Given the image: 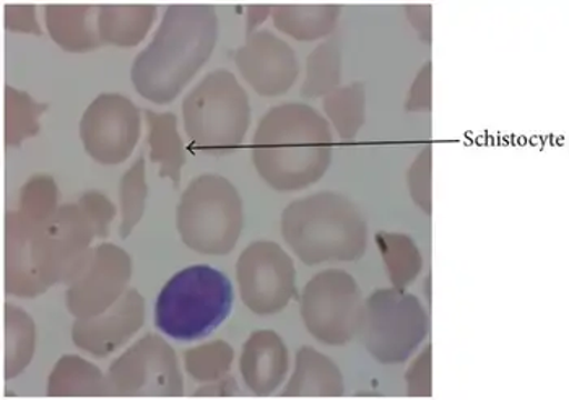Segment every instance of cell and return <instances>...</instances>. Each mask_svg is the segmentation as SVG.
<instances>
[{
	"label": "cell",
	"mask_w": 569,
	"mask_h": 400,
	"mask_svg": "<svg viewBox=\"0 0 569 400\" xmlns=\"http://www.w3.org/2000/svg\"><path fill=\"white\" fill-rule=\"evenodd\" d=\"M342 79V52L336 38L319 44L309 54L307 77H305L301 94L305 98L328 97L339 89Z\"/></svg>",
	"instance_id": "26"
},
{
	"label": "cell",
	"mask_w": 569,
	"mask_h": 400,
	"mask_svg": "<svg viewBox=\"0 0 569 400\" xmlns=\"http://www.w3.org/2000/svg\"><path fill=\"white\" fill-rule=\"evenodd\" d=\"M37 349V326L33 319L16 304L3 307V378L9 381L22 374Z\"/></svg>",
	"instance_id": "21"
},
{
	"label": "cell",
	"mask_w": 569,
	"mask_h": 400,
	"mask_svg": "<svg viewBox=\"0 0 569 400\" xmlns=\"http://www.w3.org/2000/svg\"><path fill=\"white\" fill-rule=\"evenodd\" d=\"M132 277V259L112 243L94 246L83 272L69 283L66 307L76 319L93 318L110 310L126 293Z\"/></svg>",
	"instance_id": "13"
},
{
	"label": "cell",
	"mask_w": 569,
	"mask_h": 400,
	"mask_svg": "<svg viewBox=\"0 0 569 400\" xmlns=\"http://www.w3.org/2000/svg\"><path fill=\"white\" fill-rule=\"evenodd\" d=\"M273 7L270 6H252L248 9V34L254 33L259 27L272 13Z\"/></svg>",
	"instance_id": "38"
},
{
	"label": "cell",
	"mask_w": 569,
	"mask_h": 400,
	"mask_svg": "<svg viewBox=\"0 0 569 400\" xmlns=\"http://www.w3.org/2000/svg\"><path fill=\"white\" fill-rule=\"evenodd\" d=\"M182 122L196 149L212 156L234 152L251 124L248 93L230 70H213L186 94Z\"/></svg>",
	"instance_id": "5"
},
{
	"label": "cell",
	"mask_w": 569,
	"mask_h": 400,
	"mask_svg": "<svg viewBox=\"0 0 569 400\" xmlns=\"http://www.w3.org/2000/svg\"><path fill=\"white\" fill-rule=\"evenodd\" d=\"M288 364L287 346L277 332H252L242 346L241 377L252 394H273L287 378Z\"/></svg>",
	"instance_id": "16"
},
{
	"label": "cell",
	"mask_w": 569,
	"mask_h": 400,
	"mask_svg": "<svg viewBox=\"0 0 569 400\" xmlns=\"http://www.w3.org/2000/svg\"><path fill=\"white\" fill-rule=\"evenodd\" d=\"M332 132L325 116L303 103H284L262 116L252 161L263 181L280 192L307 189L328 173Z\"/></svg>",
	"instance_id": "2"
},
{
	"label": "cell",
	"mask_w": 569,
	"mask_h": 400,
	"mask_svg": "<svg viewBox=\"0 0 569 400\" xmlns=\"http://www.w3.org/2000/svg\"><path fill=\"white\" fill-rule=\"evenodd\" d=\"M409 189L413 202L423 210L431 213V147H427L418 156L409 170Z\"/></svg>",
	"instance_id": "31"
},
{
	"label": "cell",
	"mask_w": 569,
	"mask_h": 400,
	"mask_svg": "<svg viewBox=\"0 0 569 400\" xmlns=\"http://www.w3.org/2000/svg\"><path fill=\"white\" fill-rule=\"evenodd\" d=\"M100 6H46L44 20L56 44L69 52L101 48L98 31Z\"/></svg>",
	"instance_id": "17"
},
{
	"label": "cell",
	"mask_w": 569,
	"mask_h": 400,
	"mask_svg": "<svg viewBox=\"0 0 569 400\" xmlns=\"http://www.w3.org/2000/svg\"><path fill=\"white\" fill-rule=\"evenodd\" d=\"M430 331V319L416 294L396 289L372 291L365 301L361 342L382 364H399L416 353Z\"/></svg>",
	"instance_id": "7"
},
{
	"label": "cell",
	"mask_w": 569,
	"mask_h": 400,
	"mask_svg": "<svg viewBox=\"0 0 569 400\" xmlns=\"http://www.w3.org/2000/svg\"><path fill=\"white\" fill-rule=\"evenodd\" d=\"M234 62L242 79L261 97L287 93L300 73L291 46L269 30L248 34V41L234 54Z\"/></svg>",
	"instance_id": "14"
},
{
	"label": "cell",
	"mask_w": 569,
	"mask_h": 400,
	"mask_svg": "<svg viewBox=\"0 0 569 400\" xmlns=\"http://www.w3.org/2000/svg\"><path fill=\"white\" fill-rule=\"evenodd\" d=\"M58 198L59 191L54 178L37 174L24 182L16 210L33 222L44 223L59 209Z\"/></svg>",
	"instance_id": "30"
},
{
	"label": "cell",
	"mask_w": 569,
	"mask_h": 400,
	"mask_svg": "<svg viewBox=\"0 0 569 400\" xmlns=\"http://www.w3.org/2000/svg\"><path fill=\"white\" fill-rule=\"evenodd\" d=\"M346 394L342 371L312 347H301L283 398H340Z\"/></svg>",
	"instance_id": "18"
},
{
	"label": "cell",
	"mask_w": 569,
	"mask_h": 400,
	"mask_svg": "<svg viewBox=\"0 0 569 400\" xmlns=\"http://www.w3.org/2000/svg\"><path fill=\"white\" fill-rule=\"evenodd\" d=\"M146 322V300L136 289L126 293L114 304L93 318L76 319L72 340L77 349L97 358L111 356L129 342Z\"/></svg>",
	"instance_id": "15"
},
{
	"label": "cell",
	"mask_w": 569,
	"mask_h": 400,
	"mask_svg": "<svg viewBox=\"0 0 569 400\" xmlns=\"http://www.w3.org/2000/svg\"><path fill=\"white\" fill-rule=\"evenodd\" d=\"M157 7L143 6H100L98 31L101 43L133 48L142 43L152 28Z\"/></svg>",
	"instance_id": "20"
},
{
	"label": "cell",
	"mask_w": 569,
	"mask_h": 400,
	"mask_svg": "<svg viewBox=\"0 0 569 400\" xmlns=\"http://www.w3.org/2000/svg\"><path fill=\"white\" fill-rule=\"evenodd\" d=\"M3 23L9 31L16 33L41 34L40 24H38L34 6H6L3 13Z\"/></svg>",
	"instance_id": "34"
},
{
	"label": "cell",
	"mask_w": 569,
	"mask_h": 400,
	"mask_svg": "<svg viewBox=\"0 0 569 400\" xmlns=\"http://www.w3.org/2000/svg\"><path fill=\"white\" fill-rule=\"evenodd\" d=\"M234 360V350L224 340H212L186 350L184 368L199 382H213L228 377Z\"/></svg>",
	"instance_id": "29"
},
{
	"label": "cell",
	"mask_w": 569,
	"mask_h": 400,
	"mask_svg": "<svg viewBox=\"0 0 569 400\" xmlns=\"http://www.w3.org/2000/svg\"><path fill=\"white\" fill-rule=\"evenodd\" d=\"M80 139L88 157L104 167L124 163L140 139V110L121 93L94 98L82 119Z\"/></svg>",
	"instance_id": "12"
},
{
	"label": "cell",
	"mask_w": 569,
	"mask_h": 400,
	"mask_svg": "<svg viewBox=\"0 0 569 400\" xmlns=\"http://www.w3.org/2000/svg\"><path fill=\"white\" fill-rule=\"evenodd\" d=\"M407 388L409 396H431V347H427L407 371Z\"/></svg>",
	"instance_id": "33"
},
{
	"label": "cell",
	"mask_w": 569,
	"mask_h": 400,
	"mask_svg": "<svg viewBox=\"0 0 569 400\" xmlns=\"http://www.w3.org/2000/svg\"><path fill=\"white\" fill-rule=\"evenodd\" d=\"M48 396L76 398V396H108L107 378L100 368L77 356H64L52 368L48 379Z\"/></svg>",
	"instance_id": "23"
},
{
	"label": "cell",
	"mask_w": 569,
	"mask_h": 400,
	"mask_svg": "<svg viewBox=\"0 0 569 400\" xmlns=\"http://www.w3.org/2000/svg\"><path fill=\"white\" fill-rule=\"evenodd\" d=\"M147 196H149V186L146 179V156L142 153L122 174L119 182V206H121L119 234L122 240H128L133 228L142 220L146 213Z\"/></svg>",
	"instance_id": "28"
},
{
	"label": "cell",
	"mask_w": 569,
	"mask_h": 400,
	"mask_svg": "<svg viewBox=\"0 0 569 400\" xmlns=\"http://www.w3.org/2000/svg\"><path fill=\"white\" fill-rule=\"evenodd\" d=\"M219 40V17L206 3L170 6L153 40L137 54L133 89L154 104H170L209 61Z\"/></svg>",
	"instance_id": "1"
},
{
	"label": "cell",
	"mask_w": 569,
	"mask_h": 400,
	"mask_svg": "<svg viewBox=\"0 0 569 400\" xmlns=\"http://www.w3.org/2000/svg\"><path fill=\"white\" fill-rule=\"evenodd\" d=\"M365 86L360 82L333 90L325 98V111L340 139L353 140L365 124Z\"/></svg>",
	"instance_id": "27"
},
{
	"label": "cell",
	"mask_w": 569,
	"mask_h": 400,
	"mask_svg": "<svg viewBox=\"0 0 569 400\" xmlns=\"http://www.w3.org/2000/svg\"><path fill=\"white\" fill-rule=\"evenodd\" d=\"M104 378L108 396L119 398H178L184 391L173 347L154 333H147L112 361Z\"/></svg>",
	"instance_id": "10"
},
{
	"label": "cell",
	"mask_w": 569,
	"mask_h": 400,
	"mask_svg": "<svg viewBox=\"0 0 569 400\" xmlns=\"http://www.w3.org/2000/svg\"><path fill=\"white\" fill-rule=\"evenodd\" d=\"M237 280L242 303L254 314H277L297 297L293 259L273 241H256L241 252Z\"/></svg>",
	"instance_id": "11"
},
{
	"label": "cell",
	"mask_w": 569,
	"mask_h": 400,
	"mask_svg": "<svg viewBox=\"0 0 569 400\" xmlns=\"http://www.w3.org/2000/svg\"><path fill=\"white\" fill-rule=\"evenodd\" d=\"M365 301L357 280L346 270L316 273L301 293V318L308 332L326 346H346L363 324Z\"/></svg>",
	"instance_id": "9"
},
{
	"label": "cell",
	"mask_w": 569,
	"mask_h": 400,
	"mask_svg": "<svg viewBox=\"0 0 569 400\" xmlns=\"http://www.w3.org/2000/svg\"><path fill=\"white\" fill-rule=\"evenodd\" d=\"M98 238L93 223L79 203L59 206L30 240L31 266L44 291L59 283H72L91 258Z\"/></svg>",
	"instance_id": "8"
},
{
	"label": "cell",
	"mask_w": 569,
	"mask_h": 400,
	"mask_svg": "<svg viewBox=\"0 0 569 400\" xmlns=\"http://www.w3.org/2000/svg\"><path fill=\"white\" fill-rule=\"evenodd\" d=\"M234 291L230 279L212 266L176 272L154 301V326L179 342L203 339L231 314Z\"/></svg>",
	"instance_id": "4"
},
{
	"label": "cell",
	"mask_w": 569,
	"mask_h": 400,
	"mask_svg": "<svg viewBox=\"0 0 569 400\" xmlns=\"http://www.w3.org/2000/svg\"><path fill=\"white\" fill-rule=\"evenodd\" d=\"M376 243L385 259L392 286L400 290L409 287L417 279L421 266H423L416 241L407 234L381 231L376 237Z\"/></svg>",
	"instance_id": "25"
},
{
	"label": "cell",
	"mask_w": 569,
	"mask_h": 400,
	"mask_svg": "<svg viewBox=\"0 0 569 400\" xmlns=\"http://www.w3.org/2000/svg\"><path fill=\"white\" fill-rule=\"evenodd\" d=\"M146 114L147 143L150 161L160 167V178H168L174 186L179 184L182 167L186 164V149L178 131V118L174 112L143 111Z\"/></svg>",
	"instance_id": "19"
},
{
	"label": "cell",
	"mask_w": 569,
	"mask_h": 400,
	"mask_svg": "<svg viewBox=\"0 0 569 400\" xmlns=\"http://www.w3.org/2000/svg\"><path fill=\"white\" fill-rule=\"evenodd\" d=\"M416 10V20L412 19L413 28L420 31L421 38L430 43L431 41V22H430V7H412Z\"/></svg>",
	"instance_id": "37"
},
{
	"label": "cell",
	"mask_w": 569,
	"mask_h": 400,
	"mask_svg": "<svg viewBox=\"0 0 569 400\" xmlns=\"http://www.w3.org/2000/svg\"><path fill=\"white\" fill-rule=\"evenodd\" d=\"M238 394V384L231 377H224L219 381L207 382L196 396H234Z\"/></svg>",
	"instance_id": "36"
},
{
	"label": "cell",
	"mask_w": 569,
	"mask_h": 400,
	"mask_svg": "<svg viewBox=\"0 0 569 400\" xmlns=\"http://www.w3.org/2000/svg\"><path fill=\"white\" fill-rule=\"evenodd\" d=\"M182 243L206 256H227L237 248L244 210L238 189L219 174L192 179L176 210Z\"/></svg>",
	"instance_id": "6"
},
{
	"label": "cell",
	"mask_w": 569,
	"mask_h": 400,
	"mask_svg": "<svg viewBox=\"0 0 569 400\" xmlns=\"http://www.w3.org/2000/svg\"><path fill=\"white\" fill-rule=\"evenodd\" d=\"M407 110L409 111H430L431 110V64H425L418 73L409 98H407Z\"/></svg>",
	"instance_id": "35"
},
{
	"label": "cell",
	"mask_w": 569,
	"mask_h": 400,
	"mask_svg": "<svg viewBox=\"0 0 569 400\" xmlns=\"http://www.w3.org/2000/svg\"><path fill=\"white\" fill-rule=\"evenodd\" d=\"M80 207L87 213L90 222L97 230L98 238H107L110 234V224L116 216V207L110 199L100 191H88L79 199Z\"/></svg>",
	"instance_id": "32"
},
{
	"label": "cell",
	"mask_w": 569,
	"mask_h": 400,
	"mask_svg": "<svg viewBox=\"0 0 569 400\" xmlns=\"http://www.w3.org/2000/svg\"><path fill=\"white\" fill-rule=\"evenodd\" d=\"M282 237L303 264L353 262L367 251L368 227L347 196L322 191L283 210Z\"/></svg>",
	"instance_id": "3"
},
{
	"label": "cell",
	"mask_w": 569,
	"mask_h": 400,
	"mask_svg": "<svg viewBox=\"0 0 569 400\" xmlns=\"http://www.w3.org/2000/svg\"><path fill=\"white\" fill-rule=\"evenodd\" d=\"M277 30L298 41L328 37L339 22V6H276L272 9Z\"/></svg>",
	"instance_id": "22"
},
{
	"label": "cell",
	"mask_w": 569,
	"mask_h": 400,
	"mask_svg": "<svg viewBox=\"0 0 569 400\" xmlns=\"http://www.w3.org/2000/svg\"><path fill=\"white\" fill-rule=\"evenodd\" d=\"M48 104L38 103L30 94L6 86L3 91V140L7 147H19L40 132V118Z\"/></svg>",
	"instance_id": "24"
}]
</instances>
